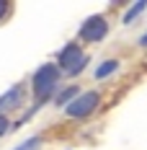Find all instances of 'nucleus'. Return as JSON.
Wrapping results in <instances>:
<instances>
[{"mask_svg": "<svg viewBox=\"0 0 147 150\" xmlns=\"http://www.w3.org/2000/svg\"><path fill=\"white\" fill-rule=\"evenodd\" d=\"M106 31H108V26H106L103 16H93V18H88V21L83 23L80 39H83V42H98V39L106 36Z\"/></svg>", "mask_w": 147, "mask_h": 150, "instance_id": "3", "label": "nucleus"}, {"mask_svg": "<svg viewBox=\"0 0 147 150\" xmlns=\"http://www.w3.org/2000/svg\"><path fill=\"white\" fill-rule=\"evenodd\" d=\"M96 104H98V93H83L72 104H67V114L70 117H85L96 109Z\"/></svg>", "mask_w": 147, "mask_h": 150, "instance_id": "4", "label": "nucleus"}, {"mask_svg": "<svg viewBox=\"0 0 147 150\" xmlns=\"http://www.w3.org/2000/svg\"><path fill=\"white\" fill-rule=\"evenodd\" d=\"M116 67H119V62H116V60H106V65H101V67L96 70V78H106V75L114 73Z\"/></svg>", "mask_w": 147, "mask_h": 150, "instance_id": "6", "label": "nucleus"}, {"mask_svg": "<svg viewBox=\"0 0 147 150\" xmlns=\"http://www.w3.org/2000/svg\"><path fill=\"white\" fill-rule=\"evenodd\" d=\"M21 96H23V91H21V88H11L5 96H0V114L8 111V109H13V106H18Z\"/></svg>", "mask_w": 147, "mask_h": 150, "instance_id": "5", "label": "nucleus"}, {"mask_svg": "<svg viewBox=\"0 0 147 150\" xmlns=\"http://www.w3.org/2000/svg\"><path fill=\"white\" fill-rule=\"evenodd\" d=\"M5 132H8V119H5V117L0 114V137L5 135Z\"/></svg>", "mask_w": 147, "mask_h": 150, "instance_id": "11", "label": "nucleus"}, {"mask_svg": "<svg viewBox=\"0 0 147 150\" xmlns=\"http://www.w3.org/2000/svg\"><path fill=\"white\" fill-rule=\"evenodd\" d=\"M72 93H77V88H67L65 93H62V96H59V104H65V101H67V98H70Z\"/></svg>", "mask_w": 147, "mask_h": 150, "instance_id": "10", "label": "nucleus"}, {"mask_svg": "<svg viewBox=\"0 0 147 150\" xmlns=\"http://www.w3.org/2000/svg\"><path fill=\"white\" fill-rule=\"evenodd\" d=\"M59 67L65 73H80L85 67V54L77 49V44H67L59 52Z\"/></svg>", "mask_w": 147, "mask_h": 150, "instance_id": "2", "label": "nucleus"}, {"mask_svg": "<svg viewBox=\"0 0 147 150\" xmlns=\"http://www.w3.org/2000/svg\"><path fill=\"white\" fill-rule=\"evenodd\" d=\"M139 11H145V3H139V5H134L132 11H129V13L124 16V23H132V18H134L137 13H139Z\"/></svg>", "mask_w": 147, "mask_h": 150, "instance_id": "7", "label": "nucleus"}, {"mask_svg": "<svg viewBox=\"0 0 147 150\" xmlns=\"http://www.w3.org/2000/svg\"><path fill=\"white\" fill-rule=\"evenodd\" d=\"M8 13H11V5H8V3H0V21H5Z\"/></svg>", "mask_w": 147, "mask_h": 150, "instance_id": "9", "label": "nucleus"}, {"mask_svg": "<svg viewBox=\"0 0 147 150\" xmlns=\"http://www.w3.org/2000/svg\"><path fill=\"white\" fill-rule=\"evenodd\" d=\"M39 145H41V140H39V137H34V140H29V142H23L18 150H39Z\"/></svg>", "mask_w": 147, "mask_h": 150, "instance_id": "8", "label": "nucleus"}, {"mask_svg": "<svg viewBox=\"0 0 147 150\" xmlns=\"http://www.w3.org/2000/svg\"><path fill=\"white\" fill-rule=\"evenodd\" d=\"M57 65H44V67H39L36 75H34V91H36V96L44 101L46 96L54 91L57 86Z\"/></svg>", "mask_w": 147, "mask_h": 150, "instance_id": "1", "label": "nucleus"}]
</instances>
